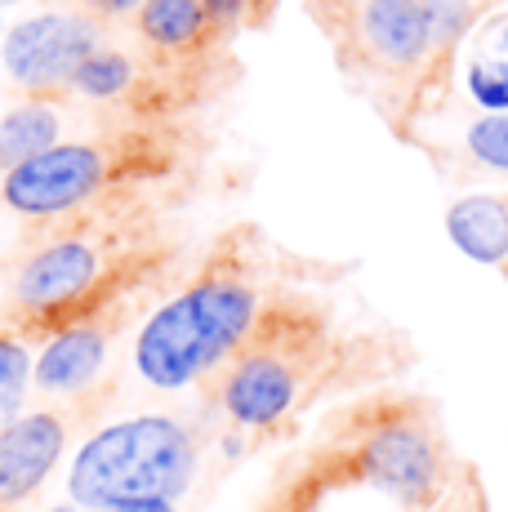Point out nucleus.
Masks as SVG:
<instances>
[{"label":"nucleus","mask_w":508,"mask_h":512,"mask_svg":"<svg viewBox=\"0 0 508 512\" xmlns=\"http://www.w3.org/2000/svg\"><path fill=\"white\" fill-rule=\"evenodd\" d=\"M197 441L170 415L121 419L94 432L76 455L67 490L76 508L116 512L134 504H174L192 486Z\"/></svg>","instance_id":"f257e3e1"},{"label":"nucleus","mask_w":508,"mask_h":512,"mask_svg":"<svg viewBox=\"0 0 508 512\" xmlns=\"http://www.w3.org/2000/svg\"><path fill=\"white\" fill-rule=\"evenodd\" d=\"M259 317V299L241 281H201L156 308L134 343V370L161 392H179L219 370Z\"/></svg>","instance_id":"f03ea898"},{"label":"nucleus","mask_w":508,"mask_h":512,"mask_svg":"<svg viewBox=\"0 0 508 512\" xmlns=\"http://www.w3.org/2000/svg\"><path fill=\"white\" fill-rule=\"evenodd\" d=\"M107 179V156L94 143H54L0 174V201L18 214L50 219L85 205Z\"/></svg>","instance_id":"7ed1b4c3"},{"label":"nucleus","mask_w":508,"mask_h":512,"mask_svg":"<svg viewBox=\"0 0 508 512\" xmlns=\"http://www.w3.org/2000/svg\"><path fill=\"white\" fill-rule=\"evenodd\" d=\"M99 49V18L94 14H36L23 18L5 36V72L32 94H50L72 85L76 67Z\"/></svg>","instance_id":"20e7f679"},{"label":"nucleus","mask_w":508,"mask_h":512,"mask_svg":"<svg viewBox=\"0 0 508 512\" xmlns=\"http://www.w3.org/2000/svg\"><path fill=\"white\" fill-rule=\"evenodd\" d=\"M99 281V250L81 236H63V241L36 250L23 268L14 272V303L23 312H63L76 299H85V290Z\"/></svg>","instance_id":"39448f33"},{"label":"nucleus","mask_w":508,"mask_h":512,"mask_svg":"<svg viewBox=\"0 0 508 512\" xmlns=\"http://www.w3.org/2000/svg\"><path fill=\"white\" fill-rule=\"evenodd\" d=\"M295 397H299V370L268 348L241 352L228 366V374H223V388H219L223 410H228V419L241 423V428L277 423L295 406Z\"/></svg>","instance_id":"423d86ee"},{"label":"nucleus","mask_w":508,"mask_h":512,"mask_svg":"<svg viewBox=\"0 0 508 512\" xmlns=\"http://www.w3.org/2000/svg\"><path fill=\"white\" fill-rule=\"evenodd\" d=\"M67 446L63 419L50 410L18 415L0 428V508H18L45 486Z\"/></svg>","instance_id":"0eeeda50"},{"label":"nucleus","mask_w":508,"mask_h":512,"mask_svg":"<svg viewBox=\"0 0 508 512\" xmlns=\"http://www.w3.org/2000/svg\"><path fill=\"white\" fill-rule=\"evenodd\" d=\"M366 477L375 486L393 490L402 499H424L437 481V455H433V441L424 437L419 428H406V423H393V428L375 432L366 441Z\"/></svg>","instance_id":"6e6552de"},{"label":"nucleus","mask_w":508,"mask_h":512,"mask_svg":"<svg viewBox=\"0 0 508 512\" xmlns=\"http://www.w3.org/2000/svg\"><path fill=\"white\" fill-rule=\"evenodd\" d=\"M107 361V334L94 321H72L45 343L41 361H36V388L50 397H76L99 379Z\"/></svg>","instance_id":"1a4fd4ad"},{"label":"nucleus","mask_w":508,"mask_h":512,"mask_svg":"<svg viewBox=\"0 0 508 512\" xmlns=\"http://www.w3.org/2000/svg\"><path fill=\"white\" fill-rule=\"evenodd\" d=\"M361 41L388 67H410L424 58L428 18L419 0H366L361 5Z\"/></svg>","instance_id":"9d476101"},{"label":"nucleus","mask_w":508,"mask_h":512,"mask_svg":"<svg viewBox=\"0 0 508 512\" xmlns=\"http://www.w3.org/2000/svg\"><path fill=\"white\" fill-rule=\"evenodd\" d=\"M451 241L477 263H504L508 259V205L495 196H464L446 214Z\"/></svg>","instance_id":"9b49d317"},{"label":"nucleus","mask_w":508,"mask_h":512,"mask_svg":"<svg viewBox=\"0 0 508 512\" xmlns=\"http://www.w3.org/2000/svg\"><path fill=\"white\" fill-rule=\"evenodd\" d=\"M210 27L205 0H143L139 5V36L156 49H188Z\"/></svg>","instance_id":"f8f14e48"},{"label":"nucleus","mask_w":508,"mask_h":512,"mask_svg":"<svg viewBox=\"0 0 508 512\" xmlns=\"http://www.w3.org/2000/svg\"><path fill=\"white\" fill-rule=\"evenodd\" d=\"M58 143V112L50 103H23L0 121V174L14 170L18 161L45 152Z\"/></svg>","instance_id":"ddd939ff"},{"label":"nucleus","mask_w":508,"mask_h":512,"mask_svg":"<svg viewBox=\"0 0 508 512\" xmlns=\"http://www.w3.org/2000/svg\"><path fill=\"white\" fill-rule=\"evenodd\" d=\"M468 81H473L477 103L508 112V23H495L491 32H486L482 54H473Z\"/></svg>","instance_id":"4468645a"},{"label":"nucleus","mask_w":508,"mask_h":512,"mask_svg":"<svg viewBox=\"0 0 508 512\" xmlns=\"http://www.w3.org/2000/svg\"><path fill=\"white\" fill-rule=\"evenodd\" d=\"M134 81V63L116 49H94L72 76V90H81L85 98H116L125 94Z\"/></svg>","instance_id":"2eb2a0df"},{"label":"nucleus","mask_w":508,"mask_h":512,"mask_svg":"<svg viewBox=\"0 0 508 512\" xmlns=\"http://www.w3.org/2000/svg\"><path fill=\"white\" fill-rule=\"evenodd\" d=\"M27 383H32V357H27V348L18 339L0 334V428L23 415Z\"/></svg>","instance_id":"dca6fc26"},{"label":"nucleus","mask_w":508,"mask_h":512,"mask_svg":"<svg viewBox=\"0 0 508 512\" xmlns=\"http://www.w3.org/2000/svg\"><path fill=\"white\" fill-rule=\"evenodd\" d=\"M468 152L482 165H491V170L508 174V112H495V116H486V121H477L473 130H468Z\"/></svg>","instance_id":"f3484780"},{"label":"nucleus","mask_w":508,"mask_h":512,"mask_svg":"<svg viewBox=\"0 0 508 512\" xmlns=\"http://www.w3.org/2000/svg\"><path fill=\"white\" fill-rule=\"evenodd\" d=\"M428 18V41L451 45L459 32L468 27V0H419Z\"/></svg>","instance_id":"a211bd4d"},{"label":"nucleus","mask_w":508,"mask_h":512,"mask_svg":"<svg viewBox=\"0 0 508 512\" xmlns=\"http://www.w3.org/2000/svg\"><path fill=\"white\" fill-rule=\"evenodd\" d=\"M205 9H210V27H232L246 14V0H205Z\"/></svg>","instance_id":"6ab92c4d"},{"label":"nucleus","mask_w":508,"mask_h":512,"mask_svg":"<svg viewBox=\"0 0 508 512\" xmlns=\"http://www.w3.org/2000/svg\"><path fill=\"white\" fill-rule=\"evenodd\" d=\"M143 0H85V9H90L94 18H121V14H134Z\"/></svg>","instance_id":"aec40b11"},{"label":"nucleus","mask_w":508,"mask_h":512,"mask_svg":"<svg viewBox=\"0 0 508 512\" xmlns=\"http://www.w3.org/2000/svg\"><path fill=\"white\" fill-rule=\"evenodd\" d=\"M116 512H174V504H134V508H116Z\"/></svg>","instance_id":"412c9836"},{"label":"nucleus","mask_w":508,"mask_h":512,"mask_svg":"<svg viewBox=\"0 0 508 512\" xmlns=\"http://www.w3.org/2000/svg\"><path fill=\"white\" fill-rule=\"evenodd\" d=\"M50 512H81V508H50Z\"/></svg>","instance_id":"4be33fe9"},{"label":"nucleus","mask_w":508,"mask_h":512,"mask_svg":"<svg viewBox=\"0 0 508 512\" xmlns=\"http://www.w3.org/2000/svg\"><path fill=\"white\" fill-rule=\"evenodd\" d=\"M0 5H14V0H0Z\"/></svg>","instance_id":"5701e85b"}]
</instances>
